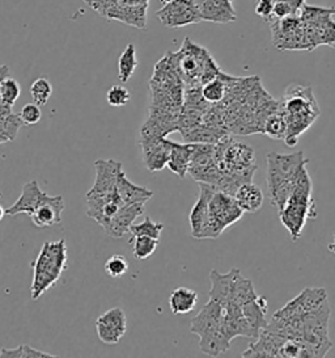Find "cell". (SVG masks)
<instances>
[{"instance_id": "obj_1", "label": "cell", "mask_w": 335, "mask_h": 358, "mask_svg": "<svg viewBox=\"0 0 335 358\" xmlns=\"http://www.w3.org/2000/svg\"><path fill=\"white\" fill-rule=\"evenodd\" d=\"M278 110L287 122L284 142L288 148H295L300 136H303L321 115L312 88L300 85H290L285 90Z\"/></svg>"}, {"instance_id": "obj_2", "label": "cell", "mask_w": 335, "mask_h": 358, "mask_svg": "<svg viewBox=\"0 0 335 358\" xmlns=\"http://www.w3.org/2000/svg\"><path fill=\"white\" fill-rule=\"evenodd\" d=\"M267 172L266 182L270 193L272 205L282 210L290 200L295 180L303 167L308 166L309 159L304 157L303 151L293 154H267Z\"/></svg>"}, {"instance_id": "obj_3", "label": "cell", "mask_w": 335, "mask_h": 358, "mask_svg": "<svg viewBox=\"0 0 335 358\" xmlns=\"http://www.w3.org/2000/svg\"><path fill=\"white\" fill-rule=\"evenodd\" d=\"M215 160L220 171L239 185L253 182L257 171L255 151L251 145L227 134L215 143Z\"/></svg>"}, {"instance_id": "obj_4", "label": "cell", "mask_w": 335, "mask_h": 358, "mask_svg": "<svg viewBox=\"0 0 335 358\" xmlns=\"http://www.w3.org/2000/svg\"><path fill=\"white\" fill-rule=\"evenodd\" d=\"M312 180L305 166L295 180L290 200L282 210L279 211L281 222L290 232L293 242L302 238L306 222L313 220L317 215L312 199Z\"/></svg>"}, {"instance_id": "obj_5", "label": "cell", "mask_w": 335, "mask_h": 358, "mask_svg": "<svg viewBox=\"0 0 335 358\" xmlns=\"http://www.w3.org/2000/svg\"><path fill=\"white\" fill-rule=\"evenodd\" d=\"M224 315V307L209 299L190 323V331L199 336L200 352L211 357L225 353L230 347V340L223 334Z\"/></svg>"}, {"instance_id": "obj_6", "label": "cell", "mask_w": 335, "mask_h": 358, "mask_svg": "<svg viewBox=\"0 0 335 358\" xmlns=\"http://www.w3.org/2000/svg\"><path fill=\"white\" fill-rule=\"evenodd\" d=\"M33 266V281H31V299H38L50 287L59 281L63 272L67 268V245L66 241L46 242L42 245L41 251Z\"/></svg>"}, {"instance_id": "obj_7", "label": "cell", "mask_w": 335, "mask_h": 358, "mask_svg": "<svg viewBox=\"0 0 335 358\" xmlns=\"http://www.w3.org/2000/svg\"><path fill=\"white\" fill-rule=\"evenodd\" d=\"M94 185L87 193V215L94 221L100 218L103 208L110 201H118L125 205L117 193V180L119 173L124 171L121 162L113 159H98L94 162Z\"/></svg>"}, {"instance_id": "obj_8", "label": "cell", "mask_w": 335, "mask_h": 358, "mask_svg": "<svg viewBox=\"0 0 335 358\" xmlns=\"http://www.w3.org/2000/svg\"><path fill=\"white\" fill-rule=\"evenodd\" d=\"M209 223L200 235L202 239H216L227 227L237 223L244 211L233 196L215 190L209 203Z\"/></svg>"}, {"instance_id": "obj_9", "label": "cell", "mask_w": 335, "mask_h": 358, "mask_svg": "<svg viewBox=\"0 0 335 358\" xmlns=\"http://www.w3.org/2000/svg\"><path fill=\"white\" fill-rule=\"evenodd\" d=\"M332 308L329 301L313 311L303 316V336L302 340L311 348L313 357H324L332 349L333 343L329 338V320Z\"/></svg>"}, {"instance_id": "obj_10", "label": "cell", "mask_w": 335, "mask_h": 358, "mask_svg": "<svg viewBox=\"0 0 335 358\" xmlns=\"http://www.w3.org/2000/svg\"><path fill=\"white\" fill-rule=\"evenodd\" d=\"M173 54L184 87H202V75L204 73V67L211 58V54L204 48L191 43L190 38H186L177 53Z\"/></svg>"}, {"instance_id": "obj_11", "label": "cell", "mask_w": 335, "mask_h": 358, "mask_svg": "<svg viewBox=\"0 0 335 358\" xmlns=\"http://www.w3.org/2000/svg\"><path fill=\"white\" fill-rule=\"evenodd\" d=\"M157 17L168 28H182L202 22L194 0H173L156 12Z\"/></svg>"}, {"instance_id": "obj_12", "label": "cell", "mask_w": 335, "mask_h": 358, "mask_svg": "<svg viewBox=\"0 0 335 358\" xmlns=\"http://www.w3.org/2000/svg\"><path fill=\"white\" fill-rule=\"evenodd\" d=\"M325 301H327V294L324 287H306L275 314L284 319H299L318 308Z\"/></svg>"}, {"instance_id": "obj_13", "label": "cell", "mask_w": 335, "mask_h": 358, "mask_svg": "<svg viewBox=\"0 0 335 358\" xmlns=\"http://www.w3.org/2000/svg\"><path fill=\"white\" fill-rule=\"evenodd\" d=\"M96 331L98 338L107 344L114 345L121 341L125 336L127 331V319L125 311L119 307H114L107 310L96 320Z\"/></svg>"}, {"instance_id": "obj_14", "label": "cell", "mask_w": 335, "mask_h": 358, "mask_svg": "<svg viewBox=\"0 0 335 358\" xmlns=\"http://www.w3.org/2000/svg\"><path fill=\"white\" fill-rule=\"evenodd\" d=\"M144 205L146 203H130L122 206L114 215L103 226L105 232L114 239L124 238L127 232H130V227L134 224L136 218L144 214Z\"/></svg>"}, {"instance_id": "obj_15", "label": "cell", "mask_w": 335, "mask_h": 358, "mask_svg": "<svg viewBox=\"0 0 335 358\" xmlns=\"http://www.w3.org/2000/svg\"><path fill=\"white\" fill-rule=\"evenodd\" d=\"M140 146L148 171L158 172L167 167L172 150V141H169L168 138L140 139Z\"/></svg>"}, {"instance_id": "obj_16", "label": "cell", "mask_w": 335, "mask_h": 358, "mask_svg": "<svg viewBox=\"0 0 335 358\" xmlns=\"http://www.w3.org/2000/svg\"><path fill=\"white\" fill-rule=\"evenodd\" d=\"M199 197L195 205L193 206L191 213L188 215L190 221V227H191V236L195 239H200V235L204 230V227L209 223V203L211 200V196L214 194L215 189L209 185L199 182Z\"/></svg>"}, {"instance_id": "obj_17", "label": "cell", "mask_w": 335, "mask_h": 358, "mask_svg": "<svg viewBox=\"0 0 335 358\" xmlns=\"http://www.w3.org/2000/svg\"><path fill=\"white\" fill-rule=\"evenodd\" d=\"M47 196L49 194L40 188L36 180L29 181L24 185L22 193L17 201L8 209H6V215H17L24 213L31 217L42 202L47 199Z\"/></svg>"}, {"instance_id": "obj_18", "label": "cell", "mask_w": 335, "mask_h": 358, "mask_svg": "<svg viewBox=\"0 0 335 358\" xmlns=\"http://www.w3.org/2000/svg\"><path fill=\"white\" fill-rule=\"evenodd\" d=\"M194 3L198 7L202 22L227 24L237 19L232 0H194Z\"/></svg>"}, {"instance_id": "obj_19", "label": "cell", "mask_w": 335, "mask_h": 358, "mask_svg": "<svg viewBox=\"0 0 335 358\" xmlns=\"http://www.w3.org/2000/svg\"><path fill=\"white\" fill-rule=\"evenodd\" d=\"M64 199L62 196H47L37 210L31 214V221L37 227H52L62 222Z\"/></svg>"}, {"instance_id": "obj_20", "label": "cell", "mask_w": 335, "mask_h": 358, "mask_svg": "<svg viewBox=\"0 0 335 358\" xmlns=\"http://www.w3.org/2000/svg\"><path fill=\"white\" fill-rule=\"evenodd\" d=\"M117 193L119 196V199L125 205H130V203H146L147 201L152 199L154 192L148 189L146 187H139L134 182H131L130 180L127 179L125 171H122L118 176L117 180Z\"/></svg>"}, {"instance_id": "obj_21", "label": "cell", "mask_w": 335, "mask_h": 358, "mask_svg": "<svg viewBox=\"0 0 335 358\" xmlns=\"http://www.w3.org/2000/svg\"><path fill=\"white\" fill-rule=\"evenodd\" d=\"M239 269H230L228 273L221 274L218 271H211L209 280H211V290H209V299L218 302L221 306L225 305L230 294V287L234 278V274Z\"/></svg>"}, {"instance_id": "obj_22", "label": "cell", "mask_w": 335, "mask_h": 358, "mask_svg": "<svg viewBox=\"0 0 335 358\" xmlns=\"http://www.w3.org/2000/svg\"><path fill=\"white\" fill-rule=\"evenodd\" d=\"M234 200L244 213H257L263 205V193L261 188L253 182H245L234 193Z\"/></svg>"}, {"instance_id": "obj_23", "label": "cell", "mask_w": 335, "mask_h": 358, "mask_svg": "<svg viewBox=\"0 0 335 358\" xmlns=\"http://www.w3.org/2000/svg\"><path fill=\"white\" fill-rule=\"evenodd\" d=\"M241 311H242V316L249 322V324L254 328V331L260 336V334L267 326V320H266L267 301H266V298L258 295L251 302L242 306Z\"/></svg>"}, {"instance_id": "obj_24", "label": "cell", "mask_w": 335, "mask_h": 358, "mask_svg": "<svg viewBox=\"0 0 335 358\" xmlns=\"http://www.w3.org/2000/svg\"><path fill=\"white\" fill-rule=\"evenodd\" d=\"M179 133L182 134L185 143H211V145L218 143L221 138L230 134L224 130L209 127L204 124L190 127V129L182 130Z\"/></svg>"}, {"instance_id": "obj_25", "label": "cell", "mask_w": 335, "mask_h": 358, "mask_svg": "<svg viewBox=\"0 0 335 358\" xmlns=\"http://www.w3.org/2000/svg\"><path fill=\"white\" fill-rule=\"evenodd\" d=\"M198 302V293L188 287H177L169 298V307L174 315H186L191 313Z\"/></svg>"}, {"instance_id": "obj_26", "label": "cell", "mask_w": 335, "mask_h": 358, "mask_svg": "<svg viewBox=\"0 0 335 358\" xmlns=\"http://www.w3.org/2000/svg\"><path fill=\"white\" fill-rule=\"evenodd\" d=\"M190 154H191L190 143L179 145L177 142L172 141V150H170L167 167L174 175H177L179 179H184L188 175Z\"/></svg>"}, {"instance_id": "obj_27", "label": "cell", "mask_w": 335, "mask_h": 358, "mask_svg": "<svg viewBox=\"0 0 335 358\" xmlns=\"http://www.w3.org/2000/svg\"><path fill=\"white\" fill-rule=\"evenodd\" d=\"M258 295L255 293L251 280H246L241 275L240 269L234 274L232 287H230V298L227 302H230L233 305L239 306L242 308V306L257 298Z\"/></svg>"}, {"instance_id": "obj_28", "label": "cell", "mask_w": 335, "mask_h": 358, "mask_svg": "<svg viewBox=\"0 0 335 358\" xmlns=\"http://www.w3.org/2000/svg\"><path fill=\"white\" fill-rule=\"evenodd\" d=\"M230 76V75L225 74V73H221L218 78H215L214 80L200 87V94L209 106L219 104L224 100V97L227 95V90H228Z\"/></svg>"}, {"instance_id": "obj_29", "label": "cell", "mask_w": 335, "mask_h": 358, "mask_svg": "<svg viewBox=\"0 0 335 358\" xmlns=\"http://www.w3.org/2000/svg\"><path fill=\"white\" fill-rule=\"evenodd\" d=\"M137 67L136 49L133 43H128L118 59V78L122 83H127L135 73Z\"/></svg>"}, {"instance_id": "obj_30", "label": "cell", "mask_w": 335, "mask_h": 358, "mask_svg": "<svg viewBox=\"0 0 335 358\" xmlns=\"http://www.w3.org/2000/svg\"><path fill=\"white\" fill-rule=\"evenodd\" d=\"M287 133V122L279 110L267 117L262 127V134L271 139H284Z\"/></svg>"}, {"instance_id": "obj_31", "label": "cell", "mask_w": 335, "mask_h": 358, "mask_svg": "<svg viewBox=\"0 0 335 358\" xmlns=\"http://www.w3.org/2000/svg\"><path fill=\"white\" fill-rule=\"evenodd\" d=\"M133 244V255L137 260H146L151 257L158 245V239H154L149 236H134L130 239Z\"/></svg>"}, {"instance_id": "obj_32", "label": "cell", "mask_w": 335, "mask_h": 358, "mask_svg": "<svg viewBox=\"0 0 335 358\" xmlns=\"http://www.w3.org/2000/svg\"><path fill=\"white\" fill-rule=\"evenodd\" d=\"M20 95L21 87L16 79L7 76L0 82V101L3 106L12 108Z\"/></svg>"}, {"instance_id": "obj_33", "label": "cell", "mask_w": 335, "mask_h": 358, "mask_svg": "<svg viewBox=\"0 0 335 358\" xmlns=\"http://www.w3.org/2000/svg\"><path fill=\"white\" fill-rule=\"evenodd\" d=\"M31 95L33 101L37 106H43L47 104L52 95V85L49 79L38 78L31 85Z\"/></svg>"}, {"instance_id": "obj_34", "label": "cell", "mask_w": 335, "mask_h": 358, "mask_svg": "<svg viewBox=\"0 0 335 358\" xmlns=\"http://www.w3.org/2000/svg\"><path fill=\"white\" fill-rule=\"evenodd\" d=\"M163 230H164V224L152 221L149 217H146V220L142 223L133 224L130 227V232H131L133 238L134 236H149L154 239H160Z\"/></svg>"}, {"instance_id": "obj_35", "label": "cell", "mask_w": 335, "mask_h": 358, "mask_svg": "<svg viewBox=\"0 0 335 358\" xmlns=\"http://www.w3.org/2000/svg\"><path fill=\"white\" fill-rule=\"evenodd\" d=\"M0 357L7 358H42V357H57L50 353L42 352L38 349L29 347V345H19L15 349H8V348H3L0 350Z\"/></svg>"}, {"instance_id": "obj_36", "label": "cell", "mask_w": 335, "mask_h": 358, "mask_svg": "<svg viewBox=\"0 0 335 358\" xmlns=\"http://www.w3.org/2000/svg\"><path fill=\"white\" fill-rule=\"evenodd\" d=\"M105 271L113 278H119V277L125 275L128 271V263H127L125 256L117 253L112 257H109L107 262L105 263Z\"/></svg>"}, {"instance_id": "obj_37", "label": "cell", "mask_w": 335, "mask_h": 358, "mask_svg": "<svg viewBox=\"0 0 335 358\" xmlns=\"http://www.w3.org/2000/svg\"><path fill=\"white\" fill-rule=\"evenodd\" d=\"M130 100H131L130 91L124 85H113L106 94L107 104L114 108L125 106Z\"/></svg>"}, {"instance_id": "obj_38", "label": "cell", "mask_w": 335, "mask_h": 358, "mask_svg": "<svg viewBox=\"0 0 335 358\" xmlns=\"http://www.w3.org/2000/svg\"><path fill=\"white\" fill-rule=\"evenodd\" d=\"M19 118H20L21 124L28 125V127H33L37 125L42 118L41 108L34 104H27L22 106L20 113H19Z\"/></svg>"}, {"instance_id": "obj_39", "label": "cell", "mask_w": 335, "mask_h": 358, "mask_svg": "<svg viewBox=\"0 0 335 358\" xmlns=\"http://www.w3.org/2000/svg\"><path fill=\"white\" fill-rule=\"evenodd\" d=\"M274 4H275V0H258L255 6V13L265 22H270L272 20Z\"/></svg>"}, {"instance_id": "obj_40", "label": "cell", "mask_w": 335, "mask_h": 358, "mask_svg": "<svg viewBox=\"0 0 335 358\" xmlns=\"http://www.w3.org/2000/svg\"><path fill=\"white\" fill-rule=\"evenodd\" d=\"M7 76H8V67L1 66V67H0V82H1L4 78H7Z\"/></svg>"}, {"instance_id": "obj_41", "label": "cell", "mask_w": 335, "mask_h": 358, "mask_svg": "<svg viewBox=\"0 0 335 358\" xmlns=\"http://www.w3.org/2000/svg\"><path fill=\"white\" fill-rule=\"evenodd\" d=\"M4 215H6V209H3V208L0 206V221L3 220V217H4Z\"/></svg>"}, {"instance_id": "obj_42", "label": "cell", "mask_w": 335, "mask_h": 358, "mask_svg": "<svg viewBox=\"0 0 335 358\" xmlns=\"http://www.w3.org/2000/svg\"><path fill=\"white\" fill-rule=\"evenodd\" d=\"M163 6H165V4H168V3H170V1H173V0H158Z\"/></svg>"}, {"instance_id": "obj_43", "label": "cell", "mask_w": 335, "mask_h": 358, "mask_svg": "<svg viewBox=\"0 0 335 358\" xmlns=\"http://www.w3.org/2000/svg\"><path fill=\"white\" fill-rule=\"evenodd\" d=\"M232 1H233V0H232Z\"/></svg>"}]
</instances>
